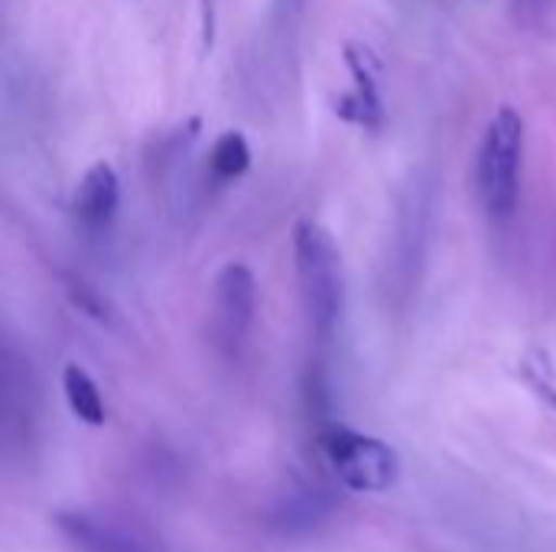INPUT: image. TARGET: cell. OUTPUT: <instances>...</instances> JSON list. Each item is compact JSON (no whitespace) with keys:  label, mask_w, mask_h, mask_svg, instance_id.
Instances as JSON below:
<instances>
[{"label":"cell","mask_w":556,"mask_h":552,"mask_svg":"<svg viewBox=\"0 0 556 552\" xmlns=\"http://www.w3.org/2000/svg\"><path fill=\"white\" fill-rule=\"evenodd\" d=\"M208 166H212L215 179H222V182L241 179L248 172V166H251V146L244 140V133L241 130H225L215 140L212 153H208Z\"/></svg>","instance_id":"30bf717a"},{"label":"cell","mask_w":556,"mask_h":552,"mask_svg":"<svg viewBox=\"0 0 556 552\" xmlns=\"http://www.w3.org/2000/svg\"><path fill=\"white\" fill-rule=\"evenodd\" d=\"M55 527L75 552H166L150 530L98 511H62Z\"/></svg>","instance_id":"5b68a950"},{"label":"cell","mask_w":556,"mask_h":552,"mask_svg":"<svg viewBox=\"0 0 556 552\" xmlns=\"http://www.w3.org/2000/svg\"><path fill=\"white\" fill-rule=\"evenodd\" d=\"M287 3H300V0H287Z\"/></svg>","instance_id":"7c38bea8"},{"label":"cell","mask_w":556,"mask_h":552,"mask_svg":"<svg viewBox=\"0 0 556 552\" xmlns=\"http://www.w3.org/2000/svg\"><path fill=\"white\" fill-rule=\"evenodd\" d=\"M329 514H332V498L326 491H319V488H300V491H293L290 498H283L270 511L267 524L280 537H303V534L316 530Z\"/></svg>","instance_id":"ba28073f"},{"label":"cell","mask_w":556,"mask_h":552,"mask_svg":"<svg viewBox=\"0 0 556 552\" xmlns=\"http://www.w3.org/2000/svg\"><path fill=\"white\" fill-rule=\"evenodd\" d=\"M518 3H544V0H518Z\"/></svg>","instance_id":"8fae6325"},{"label":"cell","mask_w":556,"mask_h":552,"mask_svg":"<svg viewBox=\"0 0 556 552\" xmlns=\"http://www.w3.org/2000/svg\"><path fill=\"white\" fill-rule=\"evenodd\" d=\"M319 449L326 455V465L349 491H388L397 482V452L365 433H355L349 426H323Z\"/></svg>","instance_id":"3957f363"},{"label":"cell","mask_w":556,"mask_h":552,"mask_svg":"<svg viewBox=\"0 0 556 552\" xmlns=\"http://www.w3.org/2000/svg\"><path fill=\"white\" fill-rule=\"evenodd\" d=\"M257 309V283L254 273L231 260L218 270L212 283V338L222 351L238 355L248 342Z\"/></svg>","instance_id":"277c9868"},{"label":"cell","mask_w":556,"mask_h":552,"mask_svg":"<svg viewBox=\"0 0 556 552\" xmlns=\"http://www.w3.org/2000/svg\"><path fill=\"white\" fill-rule=\"evenodd\" d=\"M521 159H525V120L515 107H498L485 127L479 146L476 182L485 211L495 221H508L521 195Z\"/></svg>","instance_id":"7a4b0ae2"},{"label":"cell","mask_w":556,"mask_h":552,"mask_svg":"<svg viewBox=\"0 0 556 552\" xmlns=\"http://www.w3.org/2000/svg\"><path fill=\"white\" fill-rule=\"evenodd\" d=\"M293 257H296V280L309 329L319 342H329L345 306V277H342V254L332 234L303 218L293 228Z\"/></svg>","instance_id":"6da1fadb"},{"label":"cell","mask_w":556,"mask_h":552,"mask_svg":"<svg viewBox=\"0 0 556 552\" xmlns=\"http://www.w3.org/2000/svg\"><path fill=\"white\" fill-rule=\"evenodd\" d=\"M345 65L355 78V91L345 94L336 104V111L345 120L362 124L365 130H378L384 124V101H381V62H378L375 49L365 42H349Z\"/></svg>","instance_id":"8992f818"},{"label":"cell","mask_w":556,"mask_h":552,"mask_svg":"<svg viewBox=\"0 0 556 552\" xmlns=\"http://www.w3.org/2000/svg\"><path fill=\"white\" fill-rule=\"evenodd\" d=\"M62 394H65V403H68L75 420H81L85 426H104L108 410H104L101 390H98V384L91 381V374L81 364H65Z\"/></svg>","instance_id":"9c48e42d"},{"label":"cell","mask_w":556,"mask_h":552,"mask_svg":"<svg viewBox=\"0 0 556 552\" xmlns=\"http://www.w3.org/2000/svg\"><path fill=\"white\" fill-rule=\"evenodd\" d=\"M121 202V182L111 163L98 159L94 166L85 169V176L78 179L75 192H72V215L81 228L88 231H101L114 221Z\"/></svg>","instance_id":"52a82bcc"}]
</instances>
